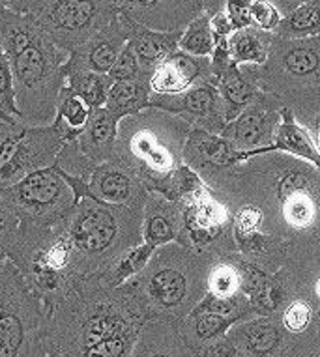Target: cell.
Returning a JSON list of instances; mask_svg holds the SVG:
<instances>
[{
	"mask_svg": "<svg viewBox=\"0 0 320 357\" xmlns=\"http://www.w3.org/2000/svg\"><path fill=\"white\" fill-rule=\"evenodd\" d=\"M0 109L19 120L15 90H13L12 66H10V60H8V54L2 47V43H0Z\"/></svg>",
	"mask_w": 320,
	"mask_h": 357,
	"instance_id": "obj_39",
	"label": "cell"
},
{
	"mask_svg": "<svg viewBox=\"0 0 320 357\" xmlns=\"http://www.w3.org/2000/svg\"><path fill=\"white\" fill-rule=\"evenodd\" d=\"M283 107L291 109L296 122L307 131L320 152V88L292 96Z\"/></svg>",
	"mask_w": 320,
	"mask_h": 357,
	"instance_id": "obj_34",
	"label": "cell"
},
{
	"mask_svg": "<svg viewBox=\"0 0 320 357\" xmlns=\"http://www.w3.org/2000/svg\"><path fill=\"white\" fill-rule=\"evenodd\" d=\"M19 217L13 206L0 195V264H4L17 245Z\"/></svg>",
	"mask_w": 320,
	"mask_h": 357,
	"instance_id": "obj_38",
	"label": "cell"
},
{
	"mask_svg": "<svg viewBox=\"0 0 320 357\" xmlns=\"http://www.w3.org/2000/svg\"><path fill=\"white\" fill-rule=\"evenodd\" d=\"M111 84L112 82L109 81V77L103 75V73L73 68L66 62V86L81 96L92 111H96L99 107H105L107 92H109Z\"/></svg>",
	"mask_w": 320,
	"mask_h": 357,
	"instance_id": "obj_31",
	"label": "cell"
},
{
	"mask_svg": "<svg viewBox=\"0 0 320 357\" xmlns=\"http://www.w3.org/2000/svg\"><path fill=\"white\" fill-rule=\"evenodd\" d=\"M182 234V208L167 197L150 191L143 208V241L161 247L178 241Z\"/></svg>",
	"mask_w": 320,
	"mask_h": 357,
	"instance_id": "obj_21",
	"label": "cell"
},
{
	"mask_svg": "<svg viewBox=\"0 0 320 357\" xmlns=\"http://www.w3.org/2000/svg\"><path fill=\"white\" fill-rule=\"evenodd\" d=\"M12 118L13 116H10V114H6V112L0 109V120H12ZM15 120H17V118H15Z\"/></svg>",
	"mask_w": 320,
	"mask_h": 357,
	"instance_id": "obj_49",
	"label": "cell"
},
{
	"mask_svg": "<svg viewBox=\"0 0 320 357\" xmlns=\"http://www.w3.org/2000/svg\"><path fill=\"white\" fill-rule=\"evenodd\" d=\"M204 81L216 82L212 60L206 56H193L178 49L152 71L150 92L163 96L180 94Z\"/></svg>",
	"mask_w": 320,
	"mask_h": 357,
	"instance_id": "obj_18",
	"label": "cell"
},
{
	"mask_svg": "<svg viewBox=\"0 0 320 357\" xmlns=\"http://www.w3.org/2000/svg\"><path fill=\"white\" fill-rule=\"evenodd\" d=\"M90 112H92V109L88 107L87 101L82 100L79 94H75L71 88L64 86L62 94H60L57 116H54L52 126L57 128L60 135L64 137L66 142L75 141L82 128L87 126Z\"/></svg>",
	"mask_w": 320,
	"mask_h": 357,
	"instance_id": "obj_30",
	"label": "cell"
},
{
	"mask_svg": "<svg viewBox=\"0 0 320 357\" xmlns=\"http://www.w3.org/2000/svg\"><path fill=\"white\" fill-rule=\"evenodd\" d=\"M64 137L54 126H27L21 120H0V189L23 180L30 172L51 167Z\"/></svg>",
	"mask_w": 320,
	"mask_h": 357,
	"instance_id": "obj_9",
	"label": "cell"
},
{
	"mask_svg": "<svg viewBox=\"0 0 320 357\" xmlns=\"http://www.w3.org/2000/svg\"><path fill=\"white\" fill-rule=\"evenodd\" d=\"M178 204L182 208L180 243L216 255L238 251L233 213L206 188V183Z\"/></svg>",
	"mask_w": 320,
	"mask_h": 357,
	"instance_id": "obj_11",
	"label": "cell"
},
{
	"mask_svg": "<svg viewBox=\"0 0 320 357\" xmlns=\"http://www.w3.org/2000/svg\"><path fill=\"white\" fill-rule=\"evenodd\" d=\"M49 317L12 260L0 264V357H43Z\"/></svg>",
	"mask_w": 320,
	"mask_h": 357,
	"instance_id": "obj_7",
	"label": "cell"
},
{
	"mask_svg": "<svg viewBox=\"0 0 320 357\" xmlns=\"http://www.w3.org/2000/svg\"><path fill=\"white\" fill-rule=\"evenodd\" d=\"M216 252L170 241L156 247L150 260L126 284L146 320L180 324L208 294Z\"/></svg>",
	"mask_w": 320,
	"mask_h": 357,
	"instance_id": "obj_4",
	"label": "cell"
},
{
	"mask_svg": "<svg viewBox=\"0 0 320 357\" xmlns=\"http://www.w3.org/2000/svg\"><path fill=\"white\" fill-rule=\"evenodd\" d=\"M227 337L242 357H279L294 335L286 331L277 314H272L240 320L228 329Z\"/></svg>",
	"mask_w": 320,
	"mask_h": 357,
	"instance_id": "obj_15",
	"label": "cell"
},
{
	"mask_svg": "<svg viewBox=\"0 0 320 357\" xmlns=\"http://www.w3.org/2000/svg\"><path fill=\"white\" fill-rule=\"evenodd\" d=\"M148 107H157V109L178 114L191 128L204 129L210 133H219V135L228 123L217 84L212 81L195 84L180 94H150Z\"/></svg>",
	"mask_w": 320,
	"mask_h": 357,
	"instance_id": "obj_14",
	"label": "cell"
},
{
	"mask_svg": "<svg viewBox=\"0 0 320 357\" xmlns=\"http://www.w3.org/2000/svg\"><path fill=\"white\" fill-rule=\"evenodd\" d=\"M251 2L253 0H225V12L231 17L236 30L245 29V26H253Z\"/></svg>",
	"mask_w": 320,
	"mask_h": 357,
	"instance_id": "obj_44",
	"label": "cell"
},
{
	"mask_svg": "<svg viewBox=\"0 0 320 357\" xmlns=\"http://www.w3.org/2000/svg\"><path fill=\"white\" fill-rule=\"evenodd\" d=\"M212 30H214V38L216 40H221V38H227L228 40L234 30H236L231 17L225 12V8L217 10L216 13H212Z\"/></svg>",
	"mask_w": 320,
	"mask_h": 357,
	"instance_id": "obj_45",
	"label": "cell"
},
{
	"mask_svg": "<svg viewBox=\"0 0 320 357\" xmlns=\"http://www.w3.org/2000/svg\"><path fill=\"white\" fill-rule=\"evenodd\" d=\"M45 2L47 0H2L4 8L17 13H38Z\"/></svg>",
	"mask_w": 320,
	"mask_h": 357,
	"instance_id": "obj_46",
	"label": "cell"
},
{
	"mask_svg": "<svg viewBox=\"0 0 320 357\" xmlns=\"http://www.w3.org/2000/svg\"><path fill=\"white\" fill-rule=\"evenodd\" d=\"M274 32L256 29V26H245V29L234 30L228 38L231 47V59L234 64H256L261 66L266 62L274 43Z\"/></svg>",
	"mask_w": 320,
	"mask_h": 357,
	"instance_id": "obj_29",
	"label": "cell"
},
{
	"mask_svg": "<svg viewBox=\"0 0 320 357\" xmlns=\"http://www.w3.org/2000/svg\"><path fill=\"white\" fill-rule=\"evenodd\" d=\"M313 329H320V301L314 305V317H313Z\"/></svg>",
	"mask_w": 320,
	"mask_h": 357,
	"instance_id": "obj_48",
	"label": "cell"
},
{
	"mask_svg": "<svg viewBox=\"0 0 320 357\" xmlns=\"http://www.w3.org/2000/svg\"><path fill=\"white\" fill-rule=\"evenodd\" d=\"M88 189L94 197L111 204L145 208L148 189L133 170H129L118 159H111L94 167L88 178Z\"/></svg>",
	"mask_w": 320,
	"mask_h": 357,
	"instance_id": "obj_17",
	"label": "cell"
},
{
	"mask_svg": "<svg viewBox=\"0 0 320 357\" xmlns=\"http://www.w3.org/2000/svg\"><path fill=\"white\" fill-rule=\"evenodd\" d=\"M129 41L128 21L122 13H118L111 23L96 32L81 47L71 51L68 56V66L90 70L107 75L118 60L124 47Z\"/></svg>",
	"mask_w": 320,
	"mask_h": 357,
	"instance_id": "obj_16",
	"label": "cell"
},
{
	"mask_svg": "<svg viewBox=\"0 0 320 357\" xmlns=\"http://www.w3.org/2000/svg\"><path fill=\"white\" fill-rule=\"evenodd\" d=\"M214 47H216V38L212 30V13L204 12L184 29L178 49L193 56L210 59L214 53Z\"/></svg>",
	"mask_w": 320,
	"mask_h": 357,
	"instance_id": "obj_35",
	"label": "cell"
},
{
	"mask_svg": "<svg viewBox=\"0 0 320 357\" xmlns=\"http://www.w3.org/2000/svg\"><path fill=\"white\" fill-rule=\"evenodd\" d=\"M274 150L296 155V158L314 165L320 170L319 148L313 142V139L309 137L307 131L296 122L291 109H286V107H283V112H281V123L279 129H277V135H275Z\"/></svg>",
	"mask_w": 320,
	"mask_h": 357,
	"instance_id": "obj_26",
	"label": "cell"
},
{
	"mask_svg": "<svg viewBox=\"0 0 320 357\" xmlns=\"http://www.w3.org/2000/svg\"><path fill=\"white\" fill-rule=\"evenodd\" d=\"M2 10H4V4H2V0H0V13H2Z\"/></svg>",
	"mask_w": 320,
	"mask_h": 357,
	"instance_id": "obj_50",
	"label": "cell"
},
{
	"mask_svg": "<svg viewBox=\"0 0 320 357\" xmlns=\"http://www.w3.org/2000/svg\"><path fill=\"white\" fill-rule=\"evenodd\" d=\"M275 36L281 38H311L320 36V0H307L294 12L281 19L275 29Z\"/></svg>",
	"mask_w": 320,
	"mask_h": 357,
	"instance_id": "obj_33",
	"label": "cell"
},
{
	"mask_svg": "<svg viewBox=\"0 0 320 357\" xmlns=\"http://www.w3.org/2000/svg\"><path fill=\"white\" fill-rule=\"evenodd\" d=\"M262 92L285 103L292 96L320 88V36L281 38L275 36L266 62L253 64Z\"/></svg>",
	"mask_w": 320,
	"mask_h": 357,
	"instance_id": "obj_8",
	"label": "cell"
},
{
	"mask_svg": "<svg viewBox=\"0 0 320 357\" xmlns=\"http://www.w3.org/2000/svg\"><path fill=\"white\" fill-rule=\"evenodd\" d=\"M118 120L111 111L99 107L90 112L87 126L82 128L75 141L81 152L87 155L94 165L111 161L115 158V144H117Z\"/></svg>",
	"mask_w": 320,
	"mask_h": 357,
	"instance_id": "obj_23",
	"label": "cell"
},
{
	"mask_svg": "<svg viewBox=\"0 0 320 357\" xmlns=\"http://www.w3.org/2000/svg\"><path fill=\"white\" fill-rule=\"evenodd\" d=\"M126 21H128L129 29L128 43L137 54L143 71L148 73V75H152V71L156 70L163 60H167L170 54L178 51V43H180L184 30L165 32V30H154L148 29V26H143V24L135 23L129 17H126Z\"/></svg>",
	"mask_w": 320,
	"mask_h": 357,
	"instance_id": "obj_22",
	"label": "cell"
},
{
	"mask_svg": "<svg viewBox=\"0 0 320 357\" xmlns=\"http://www.w3.org/2000/svg\"><path fill=\"white\" fill-rule=\"evenodd\" d=\"M150 79L140 77V79H131V81H117L112 82L107 100H105V109L111 111L118 120L124 116L135 114L143 111L150 103Z\"/></svg>",
	"mask_w": 320,
	"mask_h": 357,
	"instance_id": "obj_28",
	"label": "cell"
},
{
	"mask_svg": "<svg viewBox=\"0 0 320 357\" xmlns=\"http://www.w3.org/2000/svg\"><path fill=\"white\" fill-rule=\"evenodd\" d=\"M107 77H109L111 82L131 81V79H140V77H148L150 79V75L145 73L143 68H140L139 59H137V54H135V51L131 49L129 43L124 47V51L120 53V56H118V60L111 68V71L107 73Z\"/></svg>",
	"mask_w": 320,
	"mask_h": 357,
	"instance_id": "obj_40",
	"label": "cell"
},
{
	"mask_svg": "<svg viewBox=\"0 0 320 357\" xmlns=\"http://www.w3.org/2000/svg\"><path fill=\"white\" fill-rule=\"evenodd\" d=\"M217 90L221 96L227 122L234 120L256 96L261 94V84L256 79L253 64H231L217 77Z\"/></svg>",
	"mask_w": 320,
	"mask_h": 357,
	"instance_id": "obj_25",
	"label": "cell"
},
{
	"mask_svg": "<svg viewBox=\"0 0 320 357\" xmlns=\"http://www.w3.org/2000/svg\"><path fill=\"white\" fill-rule=\"evenodd\" d=\"M34 15L54 45L70 54L111 23L118 10L112 0H47Z\"/></svg>",
	"mask_w": 320,
	"mask_h": 357,
	"instance_id": "obj_10",
	"label": "cell"
},
{
	"mask_svg": "<svg viewBox=\"0 0 320 357\" xmlns=\"http://www.w3.org/2000/svg\"><path fill=\"white\" fill-rule=\"evenodd\" d=\"M281 324L291 335H302L313 326L314 303L305 296H292L279 314Z\"/></svg>",
	"mask_w": 320,
	"mask_h": 357,
	"instance_id": "obj_36",
	"label": "cell"
},
{
	"mask_svg": "<svg viewBox=\"0 0 320 357\" xmlns=\"http://www.w3.org/2000/svg\"><path fill=\"white\" fill-rule=\"evenodd\" d=\"M154 249H156V247H152L150 243L143 241V243H139V245L133 247V249H129L126 255H122V257L118 258L117 262L112 264L111 268L105 271V273H101L98 279L103 282L105 287H122V284H126L131 277L137 275L140 270H145V266L148 264V260H150Z\"/></svg>",
	"mask_w": 320,
	"mask_h": 357,
	"instance_id": "obj_32",
	"label": "cell"
},
{
	"mask_svg": "<svg viewBox=\"0 0 320 357\" xmlns=\"http://www.w3.org/2000/svg\"><path fill=\"white\" fill-rule=\"evenodd\" d=\"M118 13L154 30H184L204 12L216 13L225 0H112Z\"/></svg>",
	"mask_w": 320,
	"mask_h": 357,
	"instance_id": "obj_13",
	"label": "cell"
},
{
	"mask_svg": "<svg viewBox=\"0 0 320 357\" xmlns=\"http://www.w3.org/2000/svg\"><path fill=\"white\" fill-rule=\"evenodd\" d=\"M272 4H274L277 10H279V13L285 17V15H289L291 12H294L298 6H302L303 2H307V0H270Z\"/></svg>",
	"mask_w": 320,
	"mask_h": 357,
	"instance_id": "obj_47",
	"label": "cell"
},
{
	"mask_svg": "<svg viewBox=\"0 0 320 357\" xmlns=\"http://www.w3.org/2000/svg\"><path fill=\"white\" fill-rule=\"evenodd\" d=\"M193 354H195V357H242L240 350L236 348L233 340L228 339L227 333L217 337V339L210 340V342L201 346Z\"/></svg>",
	"mask_w": 320,
	"mask_h": 357,
	"instance_id": "obj_43",
	"label": "cell"
},
{
	"mask_svg": "<svg viewBox=\"0 0 320 357\" xmlns=\"http://www.w3.org/2000/svg\"><path fill=\"white\" fill-rule=\"evenodd\" d=\"M0 195L13 206L19 217L17 245L8 258L17 268L49 238L66 229L77 202L75 191L54 163L30 172L10 188L0 189Z\"/></svg>",
	"mask_w": 320,
	"mask_h": 357,
	"instance_id": "obj_6",
	"label": "cell"
},
{
	"mask_svg": "<svg viewBox=\"0 0 320 357\" xmlns=\"http://www.w3.org/2000/svg\"><path fill=\"white\" fill-rule=\"evenodd\" d=\"M291 284L292 296L302 294L320 275V221L286 247V262L281 268Z\"/></svg>",
	"mask_w": 320,
	"mask_h": 357,
	"instance_id": "obj_20",
	"label": "cell"
},
{
	"mask_svg": "<svg viewBox=\"0 0 320 357\" xmlns=\"http://www.w3.org/2000/svg\"><path fill=\"white\" fill-rule=\"evenodd\" d=\"M131 357H195V354L186 344L176 324L146 320Z\"/></svg>",
	"mask_w": 320,
	"mask_h": 357,
	"instance_id": "obj_24",
	"label": "cell"
},
{
	"mask_svg": "<svg viewBox=\"0 0 320 357\" xmlns=\"http://www.w3.org/2000/svg\"><path fill=\"white\" fill-rule=\"evenodd\" d=\"M283 103L268 92H261L238 116L225 126L221 135L233 142L245 158L274 148L281 123Z\"/></svg>",
	"mask_w": 320,
	"mask_h": 357,
	"instance_id": "obj_12",
	"label": "cell"
},
{
	"mask_svg": "<svg viewBox=\"0 0 320 357\" xmlns=\"http://www.w3.org/2000/svg\"><path fill=\"white\" fill-rule=\"evenodd\" d=\"M279 357H320V329H307L305 333L294 335Z\"/></svg>",
	"mask_w": 320,
	"mask_h": 357,
	"instance_id": "obj_41",
	"label": "cell"
},
{
	"mask_svg": "<svg viewBox=\"0 0 320 357\" xmlns=\"http://www.w3.org/2000/svg\"><path fill=\"white\" fill-rule=\"evenodd\" d=\"M189 131L191 126L178 114L146 107L118 122L112 159L133 170L150 193L184 165Z\"/></svg>",
	"mask_w": 320,
	"mask_h": 357,
	"instance_id": "obj_5",
	"label": "cell"
},
{
	"mask_svg": "<svg viewBox=\"0 0 320 357\" xmlns=\"http://www.w3.org/2000/svg\"><path fill=\"white\" fill-rule=\"evenodd\" d=\"M54 165L59 167L60 172H64L68 176H75L81 178L85 182H88V178L92 174V170L96 165L81 152V148L77 144V141L66 142L64 148L60 150L59 158L54 161Z\"/></svg>",
	"mask_w": 320,
	"mask_h": 357,
	"instance_id": "obj_37",
	"label": "cell"
},
{
	"mask_svg": "<svg viewBox=\"0 0 320 357\" xmlns=\"http://www.w3.org/2000/svg\"><path fill=\"white\" fill-rule=\"evenodd\" d=\"M245 153L240 152L233 142L219 133L191 128L184 148V163L197 174L208 170L227 169L244 161Z\"/></svg>",
	"mask_w": 320,
	"mask_h": 357,
	"instance_id": "obj_19",
	"label": "cell"
},
{
	"mask_svg": "<svg viewBox=\"0 0 320 357\" xmlns=\"http://www.w3.org/2000/svg\"><path fill=\"white\" fill-rule=\"evenodd\" d=\"M198 176L231 213L255 211L262 234L291 243L320 221V170L291 153L270 148Z\"/></svg>",
	"mask_w": 320,
	"mask_h": 357,
	"instance_id": "obj_1",
	"label": "cell"
},
{
	"mask_svg": "<svg viewBox=\"0 0 320 357\" xmlns=\"http://www.w3.org/2000/svg\"><path fill=\"white\" fill-rule=\"evenodd\" d=\"M236 322H240L238 318L216 314V312H191L176 326L186 340V344L195 351L210 340L227 333Z\"/></svg>",
	"mask_w": 320,
	"mask_h": 357,
	"instance_id": "obj_27",
	"label": "cell"
},
{
	"mask_svg": "<svg viewBox=\"0 0 320 357\" xmlns=\"http://www.w3.org/2000/svg\"><path fill=\"white\" fill-rule=\"evenodd\" d=\"M0 43L12 66L19 120L27 126H51L66 86L70 54L54 45L34 13L8 8L0 13Z\"/></svg>",
	"mask_w": 320,
	"mask_h": 357,
	"instance_id": "obj_2",
	"label": "cell"
},
{
	"mask_svg": "<svg viewBox=\"0 0 320 357\" xmlns=\"http://www.w3.org/2000/svg\"><path fill=\"white\" fill-rule=\"evenodd\" d=\"M60 170V169H59ZM77 202L66 225L77 277H99L118 258L143 243V208L105 202L90 193L88 182L62 172Z\"/></svg>",
	"mask_w": 320,
	"mask_h": 357,
	"instance_id": "obj_3",
	"label": "cell"
},
{
	"mask_svg": "<svg viewBox=\"0 0 320 357\" xmlns=\"http://www.w3.org/2000/svg\"><path fill=\"white\" fill-rule=\"evenodd\" d=\"M251 19H253V26L256 29L275 32L283 15L270 0H253L251 2Z\"/></svg>",
	"mask_w": 320,
	"mask_h": 357,
	"instance_id": "obj_42",
	"label": "cell"
}]
</instances>
